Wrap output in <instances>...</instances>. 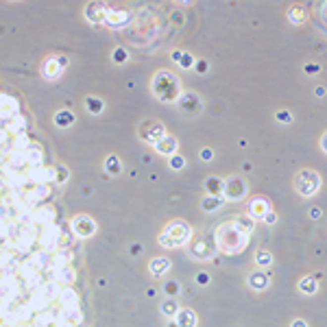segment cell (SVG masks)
I'll return each instance as SVG.
<instances>
[{"label": "cell", "instance_id": "cell-1", "mask_svg": "<svg viewBox=\"0 0 327 327\" xmlns=\"http://www.w3.org/2000/svg\"><path fill=\"white\" fill-rule=\"evenodd\" d=\"M153 92L155 96L164 103H172L181 98V87H179V79L168 70H160L153 79Z\"/></svg>", "mask_w": 327, "mask_h": 327}, {"label": "cell", "instance_id": "cell-2", "mask_svg": "<svg viewBox=\"0 0 327 327\" xmlns=\"http://www.w3.org/2000/svg\"><path fill=\"white\" fill-rule=\"evenodd\" d=\"M216 244L222 251H227V253L240 251V249L244 247V233L240 231V229L233 225V222L222 225L220 229H218V233H216Z\"/></svg>", "mask_w": 327, "mask_h": 327}, {"label": "cell", "instance_id": "cell-3", "mask_svg": "<svg viewBox=\"0 0 327 327\" xmlns=\"http://www.w3.org/2000/svg\"><path fill=\"white\" fill-rule=\"evenodd\" d=\"M190 233H192V229H190L188 222L174 220V222H170V225L166 227V231L160 236V242L164 244V247H168V249L181 247L185 240H190Z\"/></svg>", "mask_w": 327, "mask_h": 327}, {"label": "cell", "instance_id": "cell-4", "mask_svg": "<svg viewBox=\"0 0 327 327\" xmlns=\"http://www.w3.org/2000/svg\"><path fill=\"white\" fill-rule=\"evenodd\" d=\"M294 188H297V192L301 196H312L321 188V177L314 170H308V168L299 170L297 177H294Z\"/></svg>", "mask_w": 327, "mask_h": 327}, {"label": "cell", "instance_id": "cell-5", "mask_svg": "<svg viewBox=\"0 0 327 327\" xmlns=\"http://www.w3.org/2000/svg\"><path fill=\"white\" fill-rule=\"evenodd\" d=\"M164 135H166V129L162 127L157 120H146V122L140 124V138L144 142H151V144H157Z\"/></svg>", "mask_w": 327, "mask_h": 327}, {"label": "cell", "instance_id": "cell-6", "mask_svg": "<svg viewBox=\"0 0 327 327\" xmlns=\"http://www.w3.org/2000/svg\"><path fill=\"white\" fill-rule=\"evenodd\" d=\"M72 229L79 238H90L96 233V222L87 214H79V216L72 218Z\"/></svg>", "mask_w": 327, "mask_h": 327}, {"label": "cell", "instance_id": "cell-7", "mask_svg": "<svg viewBox=\"0 0 327 327\" xmlns=\"http://www.w3.org/2000/svg\"><path fill=\"white\" fill-rule=\"evenodd\" d=\"M65 63H68V59H65V57H48L46 63H44V68H42V72H44V76H46V79L54 81L59 74L63 72Z\"/></svg>", "mask_w": 327, "mask_h": 327}, {"label": "cell", "instance_id": "cell-8", "mask_svg": "<svg viewBox=\"0 0 327 327\" xmlns=\"http://www.w3.org/2000/svg\"><path fill=\"white\" fill-rule=\"evenodd\" d=\"M179 105H181V111L188 113V116H196V113L201 111V107H203V103H201V98L194 94V92H185L179 98Z\"/></svg>", "mask_w": 327, "mask_h": 327}, {"label": "cell", "instance_id": "cell-9", "mask_svg": "<svg viewBox=\"0 0 327 327\" xmlns=\"http://www.w3.org/2000/svg\"><path fill=\"white\" fill-rule=\"evenodd\" d=\"M214 251H216V244L207 238H201L199 242L192 244V253L199 255V260H210L214 255Z\"/></svg>", "mask_w": 327, "mask_h": 327}, {"label": "cell", "instance_id": "cell-10", "mask_svg": "<svg viewBox=\"0 0 327 327\" xmlns=\"http://www.w3.org/2000/svg\"><path fill=\"white\" fill-rule=\"evenodd\" d=\"M269 212H271V203L266 199H262V196H255V199L249 203V216H258V218L262 216L264 218Z\"/></svg>", "mask_w": 327, "mask_h": 327}, {"label": "cell", "instance_id": "cell-11", "mask_svg": "<svg viewBox=\"0 0 327 327\" xmlns=\"http://www.w3.org/2000/svg\"><path fill=\"white\" fill-rule=\"evenodd\" d=\"M177 146H179V142H177V138H172V135H164V138L157 142L155 144V149H157V153H162V155H174L177 153Z\"/></svg>", "mask_w": 327, "mask_h": 327}, {"label": "cell", "instance_id": "cell-12", "mask_svg": "<svg viewBox=\"0 0 327 327\" xmlns=\"http://www.w3.org/2000/svg\"><path fill=\"white\" fill-rule=\"evenodd\" d=\"M105 13H107V4H103V2H90L85 7V15L90 22H103L105 20Z\"/></svg>", "mask_w": 327, "mask_h": 327}, {"label": "cell", "instance_id": "cell-13", "mask_svg": "<svg viewBox=\"0 0 327 327\" xmlns=\"http://www.w3.org/2000/svg\"><path fill=\"white\" fill-rule=\"evenodd\" d=\"M244 190H247V188H244V181H242V179H238V177L236 179H229V181L225 183V194L231 201L240 199V196L244 194Z\"/></svg>", "mask_w": 327, "mask_h": 327}, {"label": "cell", "instance_id": "cell-14", "mask_svg": "<svg viewBox=\"0 0 327 327\" xmlns=\"http://www.w3.org/2000/svg\"><path fill=\"white\" fill-rule=\"evenodd\" d=\"M149 269H151V275L162 277L164 272L170 269V260H168V258H153L151 264H149Z\"/></svg>", "mask_w": 327, "mask_h": 327}, {"label": "cell", "instance_id": "cell-15", "mask_svg": "<svg viewBox=\"0 0 327 327\" xmlns=\"http://www.w3.org/2000/svg\"><path fill=\"white\" fill-rule=\"evenodd\" d=\"M177 325L179 327H194L196 325V314L192 312V310L181 308L177 312Z\"/></svg>", "mask_w": 327, "mask_h": 327}, {"label": "cell", "instance_id": "cell-16", "mask_svg": "<svg viewBox=\"0 0 327 327\" xmlns=\"http://www.w3.org/2000/svg\"><path fill=\"white\" fill-rule=\"evenodd\" d=\"M205 190H207V196H218L220 192H225V183L218 177H210L205 181Z\"/></svg>", "mask_w": 327, "mask_h": 327}, {"label": "cell", "instance_id": "cell-17", "mask_svg": "<svg viewBox=\"0 0 327 327\" xmlns=\"http://www.w3.org/2000/svg\"><path fill=\"white\" fill-rule=\"evenodd\" d=\"M249 286L255 288V290H264V288L269 286V275H266V272H253V275L249 277Z\"/></svg>", "mask_w": 327, "mask_h": 327}, {"label": "cell", "instance_id": "cell-18", "mask_svg": "<svg viewBox=\"0 0 327 327\" xmlns=\"http://www.w3.org/2000/svg\"><path fill=\"white\" fill-rule=\"evenodd\" d=\"M233 225H236V227L240 229V231H242L244 236H247L249 231H253V225H255V222H253V216L242 214V216H238V218H236V222H233Z\"/></svg>", "mask_w": 327, "mask_h": 327}, {"label": "cell", "instance_id": "cell-19", "mask_svg": "<svg viewBox=\"0 0 327 327\" xmlns=\"http://www.w3.org/2000/svg\"><path fill=\"white\" fill-rule=\"evenodd\" d=\"M172 59L181 63V68H185V70H188V68H194V63H196L192 54H190V53H183V51H174V53H172Z\"/></svg>", "mask_w": 327, "mask_h": 327}, {"label": "cell", "instance_id": "cell-20", "mask_svg": "<svg viewBox=\"0 0 327 327\" xmlns=\"http://www.w3.org/2000/svg\"><path fill=\"white\" fill-rule=\"evenodd\" d=\"M54 122H57L59 127H70V124L74 122V113L68 111V109H63V111H57V113H54Z\"/></svg>", "mask_w": 327, "mask_h": 327}, {"label": "cell", "instance_id": "cell-21", "mask_svg": "<svg viewBox=\"0 0 327 327\" xmlns=\"http://www.w3.org/2000/svg\"><path fill=\"white\" fill-rule=\"evenodd\" d=\"M85 109L90 113H101L103 111V101L98 96H87L85 98Z\"/></svg>", "mask_w": 327, "mask_h": 327}, {"label": "cell", "instance_id": "cell-22", "mask_svg": "<svg viewBox=\"0 0 327 327\" xmlns=\"http://www.w3.org/2000/svg\"><path fill=\"white\" fill-rule=\"evenodd\" d=\"M299 290L305 292V294H314L316 292V277H303L299 281Z\"/></svg>", "mask_w": 327, "mask_h": 327}, {"label": "cell", "instance_id": "cell-23", "mask_svg": "<svg viewBox=\"0 0 327 327\" xmlns=\"http://www.w3.org/2000/svg\"><path fill=\"white\" fill-rule=\"evenodd\" d=\"M105 170L109 174H118L120 170H122V166H120V160L116 155H109L107 160H105Z\"/></svg>", "mask_w": 327, "mask_h": 327}, {"label": "cell", "instance_id": "cell-24", "mask_svg": "<svg viewBox=\"0 0 327 327\" xmlns=\"http://www.w3.org/2000/svg\"><path fill=\"white\" fill-rule=\"evenodd\" d=\"M288 20H290L292 24H301V22H305V11L301 7H290V11H288Z\"/></svg>", "mask_w": 327, "mask_h": 327}, {"label": "cell", "instance_id": "cell-25", "mask_svg": "<svg viewBox=\"0 0 327 327\" xmlns=\"http://www.w3.org/2000/svg\"><path fill=\"white\" fill-rule=\"evenodd\" d=\"M220 205H222L220 196H205V199H203V210H205V212H214V210H218Z\"/></svg>", "mask_w": 327, "mask_h": 327}, {"label": "cell", "instance_id": "cell-26", "mask_svg": "<svg viewBox=\"0 0 327 327\" xmlns=\"http://www.w3.org/2000/svg\"><path fill=\"white\" fill-rule=\"evenodd\" d=\"M255 262H258L260 266H269L272 262V255L266 249H258V251H255Z\"/></svg>", "mask_w": 327, "mask_h": 327}, {"label": "cell", "instance_id": "cell-27", "mask_svg": "<svg viewBox=\"0 0 327 327\" xmlns=\"http://www.w3.org/2000/svg\"><path fill=\"white\" fill-rule=\"evenodd\" d=\"M105 20L109 22V24H122V22L129 20V13H124V11H120V13H105Z\"/></svg>", "mask_w": 327, "mask_h": 327}, {"label": "cell", "instance_id": "cell-28", "mask_svg": "<svg viewBox=\"0 0 327 327\" xmlns=\"http://www.w3.org/2000/svg\"><path fill=\"white\" fill-rule=\"evenodd\" d=\"M183 166H185L183 155H177V153H174V155L170 157V168H172V170H181Z\"/></svg>", "mask_w": 327, "mask_h": 327}, {"label": "cell", "instance_id": "cell-29", "mask_svg": "<svg viewBox=\"0 0 327 327\" xmlns=\"http://www.w3.org/2000/svg\"><path fill=\"white\" fill-rule=\"evenodd\" d=\"M162 312L166 314V316H174V314L179 312V308H177V303H174V301H166V303L162 305Z\"/></svg>", "mask_w": 327, "mask_h": 327}, {"label": "cell", "instance_id": "cell-30", "mask_svg": "<svg viewBox=\"0 0 327 327\" xmlns=\"http://www.w3.org/2000/svg\"><path fill=\"white\" fill-rule=\"evenodd\" d=\"M275 118H277V122H281V124H290V122H292V113H290V111H286V109L277 111V113H275Z\"/></svg>", "mask_w": 327, "mask_h": 327}, {"label": "cell", "instance_id": "cell-31", "mask_svg": "<svg viewBox=\"0 0 327 327\" xmlns=\"http://www.w3.org/2000/svg\"><path fill=\"white\" fill-rule=\"evenodd\" d=\"M54 179H57V183L68 181V168H65V166H59V168H57V174H54Z\"/></svg>", "mask_w": 327, "mask_h": 327}, {"label": "cell", "instance_id": "cell-32", "mask_svg": "<svg viewBox=\"0 0 327 327\" xmlns=\"http://www.w3.org/2000/svg\"><path fill=\"white\" fill-rule=\"evenodd\" d=\"M129 59V54L122 51V48H116V51H113V61H118V63H124Z\"/></svg>", "mask_w": 327, "mask_h": 327}, {"label": "cell", "instance_id": "cell-33", "mask_svg": "<svg viewBox=\"0 0 327 327\" xmlns=\"http://www.w3.org/2000/svg\"><path fill=\"white\" fill-rule=\"evenodd\" d=\"M194 68H196V72L203 74V72H207V61H205V59H201V61L194 63Z\"/></svg>", "mask_w": 327, "mask_h": 327}, {"label": "cell", "instance_id": "cell-34", "mask_svg": "<svg viewBox=\"0 0 327 327\" xmlns=\"http://www.w3.org/2000/svg\"><path fill=\"white\" fill-rule=\"evenodd\" d=\"M177 290H179V283H177V281L166 283V292H168V294H177Z\"/></svg>", "mask_w": 327, "mask_h": 327}, {"label": "cell", "instance_id": "cell-35", "mask_svg": "<svg viewBox=\"0 0 327 327\" xmlns=\"http://www.w3.org/2000/svg\"><path fill=\"white\" fill-rule=\"evenodd\" d=\"M201 157H203L205 162H210L212 157H214V153H212V149H203V151H201Z\"/></svg>", "mask_w": 327, "mask_h": 327}, {"label": "cell", "instance_id": "cell-36", "mask_svg": "<svg viewBox=\"0 0 327 327\" xmlns=\"http://www.w3.org/2000/svg\"><path fill=\"white\" fill-rule=\"evenodd\" d=\"M196 281H199V283H207V281H210V275H207V272H199V275H196Z\"/></svg>", "mask_w": 327, "mask_h": 327}, {"label": "cell", "instance_id": "cell-37", "mask_svg": "<svg viewBox=\"0 0 327 327\" xmlns=\"http://www.w3.org/2000/svg\"><path fill=\"white\" fill-rule=\"evenodd\" d=\"M319 65H316V63H308V65H305V72H310V74H314V72H319Z\"/></svg>", "mask_w": 327, "mask_h": 327}, {"label": "cell", "instance_id": "cell-38", "mask_svg": "<svg viewBox=\"0 0 327 327\" xmlns=\"http://www.w3.org/2000/svg\"><path fill=\"white\" fill-rule=\"evenodd\" d=\"M264 218H266V222H275L277 220V214H275V212H269Z\"/></svg>", "mask_w": 327, "mask_h": 327}, {"label": "cell", "instance_id": "cell-39", "mask_svg": "<svg viewBox=\"0 0 327 327\" xmlns=\"http://www.w3.org/2000/svg\"><path fill=\"white\" fill-rule=\"evenodd\" d=\"M292 327H308V323H305V321H301V319H294V321H292Z\"/></svg>", "mask_w": 327, "mask_h": 327}, {"label": "cell", "instance_id": "cell-40", "mask_svg": "<svg viewBox=\"0 0 327 327\" xmlns=\"http://www.w3.org/2000/svg\"><path fill=\"white\" fill-rule=\"evenodd\" d=\"M314 94H316V96H325V87H323V85H321V87H316V90H314Z\"/></svg>", "mask_w": 327, "mask_h": 327}, {"label": "cell", "instance_id": "cell-41", "mask_svg": "<svg viewBox=\"0 0 327 327\" xmlns=\"http://www.w3.org/2000/svg\"><path fill=\"white\" fill-rule=\"evenodd\" d=\"M321 149H323V151L327 153V133L323 135V140H321Z\"/></svg>", "mask_w": 327, "mask_h": 327}, {"label": "cell", "instance_id": "cell-42", "mask_svg": "<svg viewBox=\"0 0 327 327\" xmlns=\"http://www.w3.org/2000/svg\"><path fill=\"white\" fill-rule=\"evenodd\" d=\"M310 216H312V218H319V216H321V210H316V207H314V210L310 212Z\"/></svg>", "mask_w": 327, "mask_h": 327}, {"label": "cell", "instance_id": "cell-43", "mask_svg": "<svg viewBox=\"0 0 327 327\" xmlns=\"http://www.w3.org/2000/svg\"><path fill=\"white\" fill-rule=\"evenodd\" d=\"M168 327H179V325H177V323H170V325H168Z\"/></svg>", "mask_w": 327, "mask_h": 327}]
</instances>
